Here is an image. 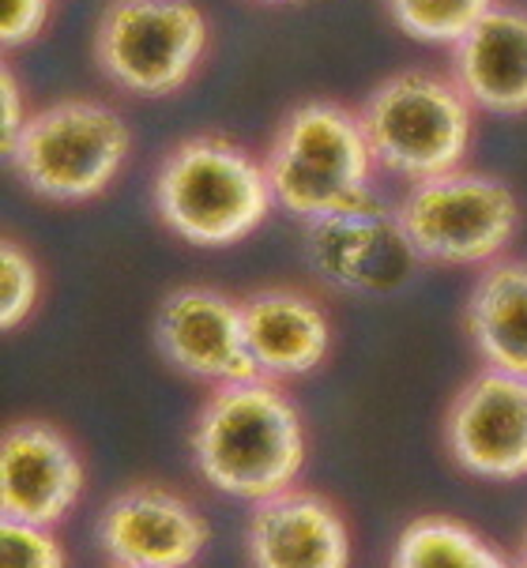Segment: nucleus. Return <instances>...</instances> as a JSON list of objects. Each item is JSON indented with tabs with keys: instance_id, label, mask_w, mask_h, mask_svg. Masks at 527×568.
<instances>
[{
	"instance_id": "nucleus-1",
	"label": "nucleus",
	"mask_w": 527,
	"mask_h": 568,
	"mask_svg": "<svg viewBox=\"0 0 527 568\" xmlns=\"http://www.w3.org/2000/svg\"><path fill=\"white\" fill-rule=\"evenodd\" d=\"M310 440L298 403L283 384L249 377L211 388L193 422V467L223 497L261 500L294 489Z\"/></svg>"
},
{
	"instance_id": "nucleus-2",
	"label": "nucleus",
	"mask_w": 527,
	"mask_h": 568,
	"mask_svg": "<svg viewBox=\"0 0 527 568\" xmlns=\"http://www.w3.org/2000/svg\"><path fill=\"white\" fill-rule=\"evenodd\" d=\"M159 223L193 248H230L267 223L275 192L264 159L219 132H196L166 151L155 170Z\"/></svg>"
},
{
	"instance_id": "nucleus-3",
	"label": "nucleus",
	"mask_w": 527,
	"mask_h": 568,
	"mask_svg": "<svg viewBox=\"0 0 527 568\" xmlns=\"http://www.w3.org/2000/svg\"><path fill=\"white\" fill-rule=\"evenodd\" d=\"M275 207L298 223H321L373 196L377 159L358 113L332 99L294 105L264 151Z\"/></svg>"
},
{
	"instance_id": "nucleus-4",
	"label": "nucleus",
	"mask_w": 527,
	"mask_h": 568,
	"mask_svg": "<svg viewBox=\"0 0 527 568\" xmlns=\"http://www.w3.org/2000/svg\"><path fill=\"white\" fill-rule=\"evenodd\" d=\"M358 121L377 166L411 185L464 166L475 136V105L456 80L422 69L381 80L362 102Z\"/></svg>"
},
{
	"instance_id": "nucleus-5",
	"label": "nucleus",
	"mask_w": 527,
	"mask_h": 568,
	"mask_svg": "<svg viewBox=\"0 0 527 568\" xmlns=\"http://www.w3.org/2000/svg\"><path fill=\"white\" fill-rule=\"evenodd\" d=\"M132 151V132L113 105L61 99L31 113L4 151L8 166L50 204H88L118 181Z\"/></svg>"
},
{
	"instance_id": "nucleus-6",
	"label": "nucleus",
	"mask_w": 527,
	"mask_h": 568,
	"mask_svg": "<svg viewBox=\"0 0 527 568\" xmlns=\"http://www.w3.org/2000/svg\"><path fill=\"white\" fill-rule=\"evenodd\" d=\"M418 260L440 267H490L520 230V200L494 173L453 170L418 181L396 207Z\"/></svg>"
},
{
	"instance_id": "nucleus-7",
	"label": "nucleus",
	"mask_w": 527,
	"mask_h": 568,
	"mask_svg": "<svg viewBox=\"0 0 527 568\" xmlns=\"http://www.w3.org/2000/svg\"><path fill=\"white\" fill-rule=\"evenodd\" d=\"M211 45L196 0H105L94 23V64L136 99H166L193 80Z\"/></svg>"
},
{
	"instance_id": "nucleus-8",
	"label": "nucleus",
	"mask_w": 527,
	"mask_h": 568,
	"mask_svg": "<svg viewBox=\"0 0 527 568\" xmlns=\"http://www.w3.org/2000/svg\"><path fill=\"white\" fill-rule=\"evenodd\" d=\"M440 437L464 475L483 483L527 478V377L483 365L448 403Z\"/></svg>"
},
{
	"instance_id": "nucleus-9",
	"label": "nucleus",
	"mask_w": 527,
	"mask_h": 568,
	"mask_svg": "<svg viewBox=\"0 0 527 568\" xmlns=\"http://www.w3.org/2000/svg\"><path fill=\"white\" fill-rule=\"evenodd\" d=\"M305 256L324 286L362 297L399 291L422 264L396 207H385L377 196L305 226Z\"/></svg>"
},
{
	"instance_id": "nucleus-10",
	"label": "nucleus",
	"mask_w": 527,
	"mask_h": 568,
	"mask_svg": "<svg viewBox=\"0 0 527 568\" xmlns=\"http://www.w3.org/2000/svg\"><path fill=\"white\" fill-rule=\"evenodd\" d=\"M110 568H193L211 542L204 513L159 483H132L105 500L94 524Z\"/></svg>"
},
{
	"instance_id": "nucleus-11",
	"label": "nucleus",
	"mask_w": 527,
	"mask_h": 568,
	"mask_svg": "<svg viewBox=\"0 0 527 568\" xmlns=\"http://www.w3.org/2000/svg\"><path fill=\"white\" fill-rule=\"evenodd\" d=\"M88 489V467L53 422L19 418L0 437V513L16 524L61 527Z\"/></svg>"
},
{
	"instance_id": "nucleus-12",
	"label": "nucleus",
	"mask_w": 527,
	"mask_h": 568,
	"mask_svg": "<svg viewBox=\"0 0 527 568\" xmlns=\"http://www.w3.org/2000/svg\"><path fill=\"white\" fill-rule=\"evenodd\" d=\"M155 346L178 373L207 388L256 377L245 343L242 297H230L215 286H178L162 297Z\"/></svg>"
},
{
	"instance_id": "nucleus-13",
	"label": "nucleus",
	"mask_w": 527,
	"mask_h": 568,
	"mask_svg": "<svg viewBox=\"0 0 527 568\" xmlns=\"http://www.w3.org/2000/svg\"><path fill=\"white\" fill-rule=\"evenodd\" d=\"M245 557L249 568H351L354 535L332 497L294 486L253 505Z\"/></svg>"
},
{
	"instance_id": "nucleus-14",
	"label": "nucleus",
	"mask_w": 527,
	"mask_h": 568,
	"mask_svg": "<svg viewBox=\"0 0 527 568\" xmlns=\"http://www.w3.org/2000/svg\"><path fill=\"white\" fill-rule=\"evenodd\" d=\"M242 313L256 377L272 384L302 381L328 362L332 321L313 294L294 286H261L242 297Z\"/></svg>"
},
{
	"instance_id": "nucleus-15",
	"label": "nucleus",
	"mask_w": 527,
	"mask_h": 568,
	"mask_svg": "<svg viewBox=\"0 0 527 568\" xmlns=\"http://www.w3.org/2000/svg\"><path fill=\"white\" fill-rule=\"evenodd\" d=\"M448 69L475 110L524 118L527 113V8L497 0L453 45Z\"/></svg>"
},
{
	"instance_id": "nucleus-16",
	"label": "nucleus",
	"mask_w": 527,
	"mask_h": 568,
	"mask_svg": "<svg viewBox=\"0 0 527 568\" xmlns=\"http://www.w3.org/2000/svg\"><path fill=\"white\" fill-rule=\"evenodd\" d=\"M464 327L486 369L527 377V260L501 256L475 275Z\"/></svg>"
},
{
	"instance_id": "nucleus-17",
	"label": "nucleus",
	"mask_w": 527,
	"mask_h": 568,
	"mask_svg": "<svg viewBox=\"0 0 527 568\" xmlns=\"http://www.w3.org/2000/svg\"><path fill=\"white\" fill-rule=\"evenodd\" d=\"M388 568H516V561L464 519L429 513L396 535Z\"/></svg>"
},
{
	"instance_id": "nucleus-18",
	"label": "nucleus",
	"mask_w": 527,
	"mask_h": 568,
	"mask_svg": "<svg viewBox=\"0 0 527 568\" xmlns=\"http://www.w3.org/2000/svg\"><path fill=\"white\" fill-rule=\"evenodd\" d=\"M497 0H385V12L407 38L426 45H456Z\"/></svg>"
},
{
	"instance_id": "nucleus-19",
	"label": "nucleus",
	"mask_w": 527,
	"mask_h": 568,
	"mask_svg": "<svg viewBox=\"0 0 527 568\" xmlns=\"http://www.w3.org/2000/svg\"><path fill=\"white\" fill-rule=\"evenodd\" d=\"M42 297V267L31 256V248L19 245L16 237L0 242V327L16 332L31 321Z\"/></svg>"
},
{
	"instance_id": "nucleus-20",
	"label": "nucleus",
	"mask_w": 527,
	"mask_h": 568,
	"mask_svg": "<svg viewBox=\"0 0 527 568\" xmlns=\"http://www.w3.org/2000/svg\"><path fill=\"white\" fill-rule=\"evenodd\" d=\"M0 568H69V554L53 527L0 519Z\"/></svg>"
},
{
	"instance_id": "nucleus-21",
	"label": "nucleus",
	"mask_w": 527,
	"mask_h": 568,
	"mask_svg": "<svg viewBox=\"0 0 527 568\" xmlns=\"http://www.w3.org/2000/svg\"><path fill=\"white\" fill-rule=\"evenodd\" d=\"M53 0H4L0 4V42L12 50V45H27L42 34L45 19H50Z\"/></svg>"
},
{
	"instance_id": "nucleus-22",
	"label": "nucleus",
	"mask_w": 527,
	"mask_h": 568,
	"mask_svg": "<svg viewBox=\"0 0 527 568\" xmlns=\"http://www.w3.org/2000/svg\"><path fill=\"white\" fill-rule=\"evenodd\" d=\"M0 91H4V151L12 148L16 136L23 132L27 113H23V91H19L12 69L0 72Z\"/></svg>"
},
{
	"instance_id": "nucleus-23",
	"label": "nucleus",
	"mask_w": 527,
	"mask_h": 568,
	"mask_svg": "<svg viewBox=\"0 0 527 568\" xmlns=\"http://www.w3.org/2000/svg\"><path fill=\"white\" fill-rule=\"evenodd\" d=\"M513 561H516V568H527V527H524L520 542H516V554H513Z\"/></svg>"
},
{
	"instance_id": "nucleus-24",
	"label": "nucleus",
	"mask_w": 527,
	"mask_h": 568,
	"mask_svg": "<svg viewBox=\"0 0 527 568\" xmlns=\"http://www.w3.org/2000/svg\"><path fill=\"white\" fill-rule=\"evenodd\" d=\"M264 4H291V0H264Z\"/></svg>"
}]
</instances>
